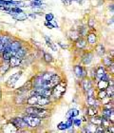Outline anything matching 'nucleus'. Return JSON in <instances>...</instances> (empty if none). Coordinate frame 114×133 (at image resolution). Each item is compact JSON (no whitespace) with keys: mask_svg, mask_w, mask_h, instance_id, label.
<instances>
[{"mask_svg":"<svg viewBox=\"0 0 114 133\" xmlns=\"http://www.w3.org/2000/svg\"><path fill=\"white\" fill-rule=\"evenodd\" d=\"M95 25V20L93 19H90L89 20V28H93Z\"/></svg>","mask_w":114,"mask_h":133,"instance_id":"nucleus-37","label":"nucleus"},{"mask_svg":"<svg viewBox=\"0 0 114 133\" xmlns=\"http://www.w3.org/2000/svg\"><path fill=\"white\" fill-rule=\"evenodd\" d=\"M50 98L43 97V96H41V95H39V98H38V102H37V105H40V107H44V105H50Z\"/></svg>","mask_w":114,"mask_h":133,"instance_id":"nucleus-11","label":"nucleus"},{"mask_svg":"<svg viewBox=\"0 0 114 133\" xmlns=\"http://www.w3.org/2000/svg\"><path fill=\"white\" fill-rule=\"evenodd\" d=\"M2 56L4 61H9L11 56V53L10 50H2Z\"/></svg>","mask_w":114,"mask_h":133,"instance_id":"nucleus-24","label":"nucleus"},{"mask_svg":"<svg viewBox=\"0 0 114 133\" xmlns=\"http://www.w3.org/2000/svg\"><path fill=\"white\" fill-rule=\"evenodd\" d=\"M26 112H27V114L34 115V116H37L39 118H41V119L50 116V110H47V109H44V108H37V107H34V105H31L30 108H26Z\"/></svg>","mask_w":114,"mask_h":133,"instance_id":"nucleus-1","label":"nucleus"},{"mask_svg":"<svg viewBox=\"0 0 114 133\" xmlns=\"http://www.w3.org/2000/svg\"><path fill=\"white\" fill-rule=\"evenodd\" d=\"M108 119L110 121L111 124H113V122H114V112H113V110H111V112H110V114H109V116Z\"/></svg>","mask_w":114,"mask_h":133,"instance_id":"nucleus-35","label":"nucleus"},{"mask_svg":"<svg viewBox=\"0 0 114 133\" xmlns=\"http://www.w3.org/2000/svg\"><path fill=\"white\" fill-rule=\"evenodd\" d=\"M44 61L45 62H47V63H51V62L53 61V58H52V56H51V54H50V53H47V52H45L44 53Z\"/></svg>","mask_w":114,"mask_h":133,"instance_id":"nucleus-28","label":"nucleus"},{"mask_svg":"<svg viewBox=\"0 0 114 133\" xmlns=\"http://www.w3.org/2000/svg\"><path fill=\"white\" fill-rule=\"evenodd\" d=\"M23 120L28 124L30 128H37L41 124V118L31 114H27L25 117H23Z\"/></svg>","mask_w":114,"mask_h":133,"instance_id":"nucleus-2","label":"nucleus"},{"mask_svg":"<svg viewBox=\"0 0 114 133\" xmlns=\"http://www.w3.org/2000/svg\"><path fill=\"white\" fill-rule=\"evenodd\" d=\"M75 41H76L75 45H76V47H77L78 49H84V48L86 46V41L84 38H82V37H79V38H77Z\"/></svg>","mask_w":114,"mask_h":133,"instance_id":"nucleus-13","label":"nucleus"},{"mask_svg":"<svg viewBox=\"0 0 114 133\" xmlns=\"http://www.w3.org/2000/svg\"><path fill=\"white\" fill-rule=\"evenodd\" d=\"M52 19H53L52 14H47V15H46V20H47V21H52Z\"/></svg>","mask_w":114,"mask_h":133,"instance_id":"nucleus-36","label":"nucleus"},{"mask_svg":"<svg viewBox=\"0 0 114 133\" xmlns=\"http://www.w3.org/2000/svg\"><path fill=\"white\" fill-rule=\"evenodd\" d=\"M86 102H88V105H89V107H90V105H94L95 107V105H96V99H95L94 96H89Z\"/></svg>","mask_w":114,"mask_h":133,"instance_id":"nucleus-29","label":"nucleus"},{"mask_svg":"<svg viewBox=\"0 0 114 133\" xmlns=\"http://www.w3.org/2000/svg\"><path fill=\"white\" fill-rule=\"evenodd\" d=\"M98 113V109L97 108H95L94 105H90L88 109V115L89 116H95V115H97Z\"/></svg>","mask_w":114,"mask_h":133,"instance_id":"nucleus-20","label":"nucleus"},{"mask_svg":"<svg viewBox=\"0 0 114 133\" xmlns=\"http://www.w3.org/2000/svg\"><path fill=\"white\" fill-rule=\"evenodd\" d=\"M10 66H10L9 61H5L3 64H1V66H0V74H5L6 72L9 70Z\"/></svg>","mask_w":114,"mask_h":133,"instance_id":"nucleus-15","label":"nucleus"},{"mask_svg":"<svg viewBox=\"0 0 114 133\" xmlns=\"http://www.w3.org/2000/svg\"><path fill=\"white\" fill-rule=\"evenodd\" d=\"M81 124V120H75L74 121V125H79Z\"/></svg>","mask_w":114,"mask_h":133,"instance_id":"nucleus-38","label":"nucleus"},{"mask_svg":"<svg viewBox=\"0 0 114 133\" xmlns=\"http://www.w3.org/2000/svg\"><path fill=\"white\" fill-rule=\"evenodd\" d=\"M110 121H109L108 118H104V117H102V123H101V125L104 128H109V127H110Z\"/></svg>","mask_w":114,"mask_h":133,"instance_id":"nucleus-23","label":"nucleus"},{"mask_svg":"<svg viewBox=\"0 0 114 133\" xmlns=\"http://www.w3.org/2000/svg\"><path fill=\"white\" fill-rule=\"evenodd\" d=\"M38 98L39 95H33V96H30L28 100H27V103L31 105H37V102H38Z\"/></svg>","mask_w":114,"mask_h":133,"instance_id":"nucleus-17","label":"nucleus"},{"mask_svg":"<svg viewBox=\"0 0 114 133\" xmlns=\"http://www.w3.org/2000/svg\"><path fill=\"white\" fill-rule=\"evenodd\" d=\"M88 42L90 45H94L97 42V36L95 35L94 33H89L88 35Z\"/></svg>","mask_w":114,"mask_h":133,"instance_id":"nucleus-18","label":"nucleus"},{"mask_svg":"<svg viewBox=\"0 0 114 133\" xmlns=\"http://www.w3.org/2000/svg\"><path fill=\"white\" fill-rule=\"evenodd\" d=\"M21 47H22V46H21V43H20L19 41L11 42V55H14L15 51H16V50Z\"/></svg>","mask_w":114,"mask_h":133,"instance_id":"nucleus-12","label":"nucleus"},{"mask_svg":"<svg viewBox=\"0 0 114 133\" xmlns=\"http://www.w3.org/2000/svg\"><path fill=\"white\" fill-rule=\"evenodd\" d=\"M73 70H74V73H75V75L77 77H79V78L86 77V70H85L81 66H79V65H76V66H74Z\"/></svg>","mask_w":114,"mask_h":133,"instance_id":"nucleus-8","label":"nucleus"},{"mask_svg":"<svg viewBox=\"0 0 114 133\" xmlns=\"http://www.w3.org/2000/svg\"><path fill=\"white\" fill-rule=\"evenodd\" d=\"M26 99L24 97H23L22 95H17L16 98H15V104H17V105H23L24 103H25Z\"/></svg>","mask_w":114,"mask_h":133,"instance_id":"nucleus-26","label":"nucleus"},{"mask_svg":"<svg viewBox=\"0 0 114 133\" xmlns=\"http://www.w3.org/2000/svg\"><path fill=\"white\" fill-rule=\"evenodd\" d=\"M21 58H18L16 56L11 55L10 60H9V63H10V66H12V68H15V66H18L20 64H21Z\"/></svg>","mask_w":114,"mask_h":133,"instance_id":"nucleus-10","label":"nucleus"},{"mask_svg":"<svg viewBox=\"0 0 114 133\" xmlns=\"http://www.w3.org/2000/svg\"><path fill=\"white\" fill-rule=\"evenodd\" d=\"M109 86V80H99L98 81V85L97 88L99 89H106V88Z\"/></svg>","mask_w":114,"mask_h":133,"instance_id":"nucleus-14","label":"nucleus"},{"mask_svg":"<svg viewBox=\"0 0 114 133\" xmlns=\"http://www.w3.org/2000/svg\"><path fill=\"white\" fill-rule=\"evenodd\" d=\"M32 88H33L32 81L30 80V81H28L27 83L24 84L21 88H19V89H17L16 93H19V94H21V93H23V92H26V91H28V90H30V89H31Z\"/></svg>","mask_w":114,"mask_h":133,"instance_id":"nucleus-7","label":"nucleus"},{"mask_svg":"<svg viewBox=\"0 0 114 133\" xmlns=\"http://www.w3.org/2000/svg\"><path fill=\"white\" fill-rule=\"evenodd\" d=\"M105 47H104L102 44H99L97 45V47H96V52H97L98 55H100V56H103L104 55V53H105Z\"/></svg>","mask_w":114,"mask_h":133,"instance_id":"nucleus-22","label":"nucleus"},{"mask_svg":"<svg viewBox=\"0 0 114 133\" xmlns=\"http://www.w3.org/2000/svg\"><path fill=\"white\" fill-rule=\"evenodd\" d=\"M53 74H54V73H51V72H45V73H43V74L41 75V77L44 82H48V81L51 78V76H52Z\"/></svg>","mask_w":114,"mask_h":133,"instance_id":"nucleus-25","label":"nucleus"},{"mask_svg":"<svg viewBox=\"0 0 114 133\" xmlns=\"http://www.w3.org/2000/svg\"><path fill=\"white\" fill-rule=\"evenodd\" d=\"M21 76H22V71H18L16 73H14V74H12L11 77L9 78V80L7 81V87H9V88H14Z\"/></svg>","mask_w":114,"mask_h":133,"instance_id":"nucleus-5","label":"nucleus"},{"mask_svg":"<svg viewBox=\"0 0 114 133\" xmlns=\"http://www.w3.org/2000/svg\"><path fill=\"white\" fill-rule=\"evenodd\" d=\"M66 91V84L64 85L63 82L60 81V83L52 88V94L55 98H61Z\"/></svg>","mask_w":114,"mask_h":133,"instance_id":"nucleus-3","label":"nucleus"},{"mask_svg":"<svg viewBox=\"0 0 114 133\" xmlns=\"http://www.w3.org/2000/svg\"><path fill=\"white\" fill-rule=\"evenodd\" d=\"M104 109H113V103L112 102H109L106 105H104L103 107Z\"/></svg>","mask_w":114,"mask_h":133,"instance_id":"nucleus-34","label":"nucleus"},{"mask_svg":"<svg viewBox=\"0 0 114 133\" xmlns=\"http://www.w3.org/2000/svg\"><path fill=\"white\" fill-rule=\"evenodd\" d=\"M103 64L106 66H109L111 64H113V62H112L111 58H109V57H106V58L103 59Z\"/></svg>","mask_w":114,"mask_h":133,"instance_id":"nucleus-31","label":"nucleus"},{"mask_svg":"<svg viewBox=\"0 0 114 133\" xmlns=\"http://www.w3.org/2000/svg\"><path fill=\"white\" fill-rule=\"evenodd\" d=\"M92 57H93V55H92L90 52L86 53V54H85V56H84V58H83L84 64H86V65L90 64V62L92 61Z\"/></svg>","mask_w":114,"mask_h":133,"instance_id":"nucleus-19","label":"nucleus"},{"mask_svg":"<svg viewBox=\"0 0 114 133\" xmlns=\"http://www.w3.org/2000/svg\"><path fill=\"white\" fill-rule=\"evenodd\" d=\"M11 124L17 128H29L28 124L23 120V118H14L11 120Z\"/></svg>","mask_w":114,"mask_h":133,"instance_id":"nucleus-6","label":"nucleus"},{"mask_svg":"<svg viewBox=\"0 0 114 133\" xmlns=\"http://www.w3.org/2000/svg\"><path fill=\"white\" fill-rule=\"evenodd\" d=\"M26 53H27V50L24 49V48H19L18 50L15 51V53H14V56H16V57H18V58H21L22 59L24 56L26 55Z\"/></svg>","mask_w":114,"mask_h":133,"instance_id":"nucleus-16","label":"nucleus"},{"mask_svg":"<svg viewBox=\"0 0 114 133\" xmlns=\"http://www.w3.org/2000/svg\"><path fill=\"white\" fill-rule=\"evenodd\" d=\"M45 39H46V41H47V45L50 48V49H52L53 50H57V49H56V47H55V45H54L52 42H51V40H50V39H49L48 37H45Z\"/></svg>","mask_w":114,"mask_h":133,"instance_id":"nucleus-32","label":"nucleus"},{"mask_svg":"<svg viewBox=\"0 0 114 133\" xmlns=\"http://www.w3.org/2000/svg\"><path fill=\"white\" fill-rule=\"evenodd\" d=\"M14 17L15 18V19H18V20H25L26 18H27V15L23 14V12H20V14H18V15H17V16L14 15Z\"/></svg>","mask_w":114,"mask_h":133,"instance_id":"nucleus-33","label":"nucleus"},{"mask_svg":"<svg viewBox=\"0 0 114 133\" xmlns=\"http://www.w3.org/2000/svg\"><path fill=\"white\" fill-rule=\"evenodd\" d=\"M70 39H72V40H74V41H75L77 38H79V37H80V35H79V32H78V31H70Z\"/></svg>","mask_w":114,"mask_h":133,"instance_id":"nucleus-30","label":"nucleus"},{"mask_svg":"<svg viewBox=\"0 0 114 133\" xmlns=\"http://www.w3.org/2000/svg\"><path fill=\"white\" fill-rule=\"evenodd\" d=\"M90 123H92L93 125H101V123H102V117H98V116H92V118L90 119Z\"/></svg>","mask_w":114,"mask_h":133,"instance_id":"nucleus-21","label":"nucleus"},{"mask_svg":"<svg viewBox=\"0 0 114 133\" xmlns=\"http://www.w3.org/2000/svg\"><path fill=\"white\" fill-rule=\"evenodd\" d=\"M92 88V82L89 78L84 77L83 81H82V89H84V91L86 92L88 89Z\"/></svg>","mask_w":114,"mask_h":133,"instance_id":"nucleus-9","label":"nucleus"},{"mask_svg":"<svg viewBox=\"0 0 114 133\" xmlns=\"http://www.w3.org/2000/svg\"><path fill=\"white\" fill-rule=\"evenodd\" d=\"M95 78H96L98 81L102 80V79H103V80H109V75L106 73L105 66H98L97 69L95 70Z\"/></svg>","mask_w":114,"mask_h":133,"instance_id":"nucleus-4","label":"nucleus"},{"mask_svg":"<svg viewBox=\"0 0 114 133\" xmlns=\"http://www.w3.org/2000/svg\"><path fill=\"white\" fill-rule=\"evenodd\" d=\"M106 96H108L106 89H99V92H98V98L99 99H105Z\"/></svg>","mask_w":114,"mask_h":133,"instance_id":"nucleus-27","label":"nucleus"}]
</instances>
